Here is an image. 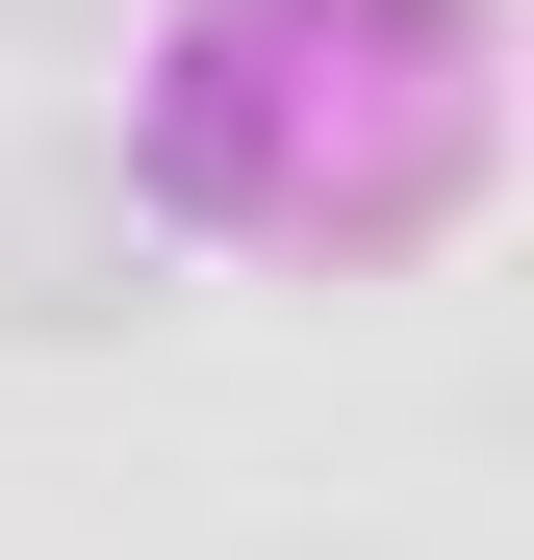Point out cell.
<instances>
[{
    "label": "cell",
    "instance_id": "6da1fadb",
    "mask_svg": "<svg viewBox=\"0 0 534 560\" xmlns=\"http://www.w3.org/2000/svg\"><path fill=\"white\" fill-rule=\"evenodd\" d=\"M103 306H153V280H103V205L76 178H0V331H103Z\"/></svg>",
    "mask_w": 534,
    "mask_h": 560
}]
</instances>
